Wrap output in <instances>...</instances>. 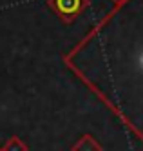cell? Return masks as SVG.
I'll return each instance as SVG.
<instances>
[{"instance_id":"cell-3","label":"cell","mask_w":143,"mask_h":151,"mask_svg":"<svg viewBox=\"0 0 143 151\" xmlns=\"http://www.w3.org/2000/svg\"><path fill=\"white\" fill-rule=\"evenodd\" d=\"M4 151H29V147L20 137L13 135V137H9L7 142L4 144Z\"/></svg>"},{"instance_id":"cell-4","label":"cell","mask_w":143,"mask_h":151,"mask_svg":"<svg viewBox=\"0 0 143 151\" xmlns=\"http://www.w3.org/2000/svg\"><path fill=\"white\" fill-rule=\"evenodd\" d=\"M112 2H114L116 6H120V4H123V2H125V0H112Z\"/></svg>"},{"instance_id":"cell-1","label":"cell","mask_w":143,"mask_h":151,"mask_svg":"<svg viewBox=\"0 0 143 151\" xmlns=\"http://www.w3.org/2000/svg\"><path fill=\"white\" fill-rule=\"evenodd\" d=\"M47 6L63 24H73L89 7V0H47Z\"/></svg>"},{"instance_id":"cell-2","label":"cell","mask_w":143,"mask_h":151,"mask_svg":"<svg viewBox=\"0 0 143 151\" xmlns=\"http://www.w3.org/2000/svg\"><path fill=\"white\" fill-rule=\"evenodd\" d=\"M71 151H103V147L92 135H82L73 144Z\"/></svg>"},{"instance_id":"cell-5","label":"cell","mask_w":143,"mask_h":151,"mask_svg":"<svg viewBox=\"0 0 143 151\" xmlns=\"http://www.w3.org/2000/svg\"><path fill=\"white\" fill-rule=\"evenodd\" d=\"M0 151H4V147H0Z\"/></svg>"}]
</instances>
